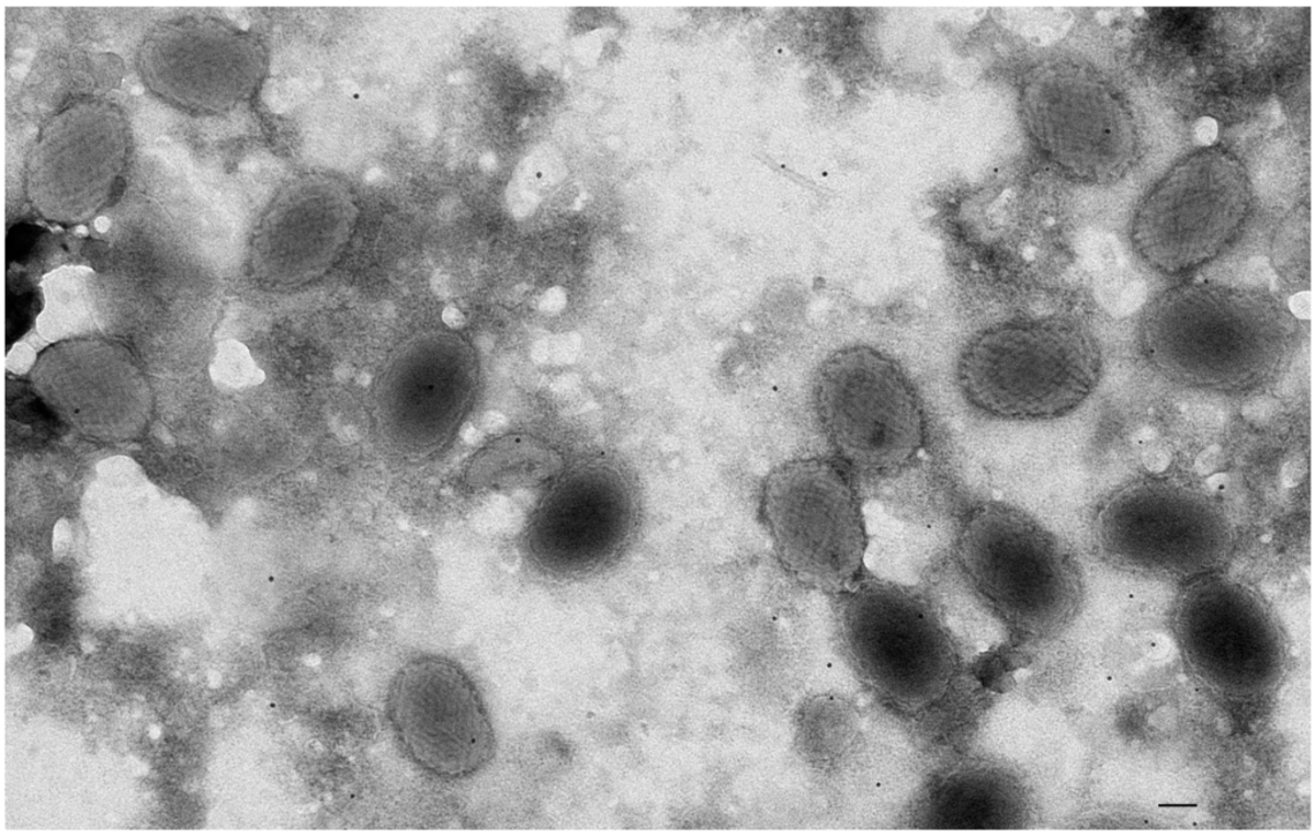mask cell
I'll return each instance as SVG.
<instances>
[{"mask_svg": "<svg viewBox=\"0 0 1315 835\" xmlns=\"http://www.w3.org/2000/svg\"><path fill=\"white\" fill-rule=\"evenodd\" d=\"M442 319L450 328H461L465 323L464 314L454 306H449L442 312Z\"/></svg>", "mask_w": 1315, "mask_h": 835, "instance_id": "2e32d148", "label": "cell"}, {"mask_svg": "<svg viewBox=\"0 0 1315 835\" xmlns=\"http://www.w3.org/2000/svg\"><path fill=\"white\" fill-rule=\"evenodd\" d=\"M213 373L215 376H225V378L228 376V381L231 382L258 381L264 378V374L254 365L250 352L237 341H225L219 344Z\"/></svg>", "mask_w": 1315, "mask_h": 835, "instance_id": "7c38bea8", "label": "cell"}, {"mask_svg": "<svg viewBox=\"0 0 1315 835\" xmlns=\"http://www.w3.org/2000/svg\"><path fill=\"white\" fill-rule=\"evenodd\" d=\"M463 436H464L465 441H467L469 443H476L479 439L478 432L476 431L475 427H473L471 425L464 428Z\"/></svg>", "mask_w": 1315, "mask_h": 835, "instance_id": "ac0fdd59", "label": "cell"}, {"mask_svg": "<svg viewBox=\"0 0 1315 835\" xmlns=\"http://www.w3.org/2000/svg\"><path fill=\"white\" fill-rule=\"evenodd\" d=\"M1096 296L1111 314L1125 318L1145 304L1147 287L1144 278L1122 266L1097 275Z\"/></svg>", "mask_w": 1315, "mask_h": 835, "instance_id": "30bf717a", "label": "cell"}, {"mask_svg": "<svg viewBox=\"0 0 1315 835\" xmlns=\"http://www.w3.org/2000/svg\"><path fill=\"white\" fill-rule=\"evenodd\" d=\"M141 93H143V90H141V88H140V87H134V88H133V94H141Z\"/></svg>", "mask_w": 1315, "mask_h": 835, "instance_id": "44dd1931", "label": "cell"}, {"mask_svg": "<svg viewBox=\"0 0 1315 835\" xmlns=\"http://www.w3.org/2000/svg\"><path fill=\"white\" fill-rule=\"evenodd\" d=\"M1289 305H1290L1291 312L1294 313L1297 319L1311 320V318H1312V293L1311 291L1297 293V295L1290 298Z\"/></svg>", "mask_w": 1315, "mask_h": 835, "instance_id": "5bb4252c", "label": "cell"}, {"mask_svg": "<svg viewBox=\"0 0 1315 835\" xmlns=\"http://www.w3.org/2000/svg\"><path fill=\"white\" fill-rule=\"evenodd\" d=\"M814 402L826 441L849 471L889 477L926 447L918 390L896 361L869 345H849L824 361Z\"/></svg>", "mask_w": 1315, "mask_h": 835, "instance_id": "277c9868", "label": "cell"}, {"mask_svg": "<svg viewBox=\"0 0 1315 835\" xmlns=\"http://www.w3.org/2000/svg\"><path fill=\"white\" fill-rule=\"evenodd\" d=\"M92 268L61 267L45 275L44 310L36 321L41 340L57 342L95 328Z\"/></svg>", "mask_w": 1315, "mask_h": 835, "instance_id": "9c48e42d", "label": "cell"}, {"mask_svg": "<svg viewBox=\"0 0 1315 835\" xmlns=\"http://www.w3.org/2000/svg\"><path fill=\"white\" fill-rule=\"evenodd\" d=\"M957 382L973 409L999 420L1051 416L1074 396L1041 331L1017 323L973 336L961 352Z\"/></svg>", "mask_w": 1315, "mask_h": 835, "instance_id": "52a82bcc", "label": "cell"}, {"mask_svg": "<svg viewBox=\"0 0 1315 835\" xmlns=\"http://www.w3.org/2000/svg\"><path fill=\"white\" fill-rule=\"evenodd\" d=\"M760 507L781 565L804 588L834 597L866 575L865 515L843 464L803 457L778 466L764 480Z\"/></svg>", "mask_w": 1315, "mask_h": 835, "instance_id": "3957f363", "label": "cell"}, {"mask_svg": "<svg viewBox=\"0 0 1315 835\" xmlns=\"http://www.w3.org/2000/svg\"><path fill=\"white\" fill-rule=\"evenodd\" d=\"M832 598L840 650L871 694L906 714L941 701L961 656L927 593L866 574Z\"/></svg>", "mask_w": 1315, "mask_h": 835, "instance_id": "6da1fadb", "label": "cell"}, {"mask_svg": "<svg viewBox=\"0 0 1315 835\" xmlns=\"http://www.w3.org/2000/svg\"><path fill=\"white\" fill-rule=\"evenodd\" d=\"M953 551L965 582L1013 634H1050L1076 606L1070 554L1023 510L976 503L961 517Z\"/></svg>", "mask_w": 1315, "mask_h": 835, "instance_id": "7a4b0ae2", "label": "cell"}, {"mask_svg": "<svg viewBox=\"0 0 1315 835\" xmlns=\"http://www.w3.org/2000/svg\"><path fill=\"white\" fill-rule=\"evenodd\" d=\"M1194 133H1197L1199 141L1204 142V145H1212L1216 135H1218V124L1213 118H1201Z\"/></svg>", "mask_w": 1315, "mask_h": 835, "instance_id": "9a60e30c", "label": "cell"}, {"mask_svg": "<svg viewBox=\"0 0 1315 835\" xmlns=\"http://www.w3.org/2000/svg\"><path fill=\"white\" fill-rule=\"evenodd\" d=\"M386 712L405 754L432 777H473L496 754L485 699L472 676L449 659L407 662L389 684Z\"/></svg>", "mask_w": 1315, "mask_h": 835, "instance_id": "8992f818", "label": "cell"}, {"mask_svg": "<svg viewBox=\"0 0 1315 835\" xmlns=\"http://www.w3.org/2000/svg\"><path fill=\"white\" fill-rule=\"evenodd\" d=\"M77 231L80 232V235H82V236L88 235V230L84 227H79Z\"/></svg>", "mask_w": 1315, "mask_h": 835, "instance_id": "7402d4cb", "label": "cell"}, {"mask_svg": "<svg viewBox=\"0 0 1315 835\" xmlns=\"http://www.w3.org/2000/svg\"><path fill=\"white\" fill-rule=\"evenodd\" d=\"M434 289H435V291H438V295H440L442 297L446 296L449 293L446 278H441V277L435 278Z\"/></svg>", "mask_w": 1315, "mask_h": 835, "instance_id": "d6986e66", "label": "cell"}, {"mask_svg": "<svg viewBox=\"0 0 1315 835\" xmlns=\"http://www.w3.org/2000/svg\"><path fill=\"white\" fill-rule=\"evenodd\" d=\"M502 424L503 419L502 416L498 415V413H487L485 418V425L487 428H490V431H496V428H500Z\"/></svg>", "mask_w": 1315, "mask_h": 835, "instance_id": "e0dca14e", "label": "cell"}, {"mask_svg": "<svg viewBox=\"0 0 1315 835\" xmlns=\"http://www.w3.org/2000/svg\"><path fill=\"white\" fill-rule=\"evenodd\" d=\"M94 227L100 232H106L111 227V222L107 217H100L97 218Z\"/></svg>", "mask_w": 1315, "mask_h": 835, "instance_id": "ffe728a7", "label": "cell"}, {"mask_svg": "<svg viewBox=\"0 0 1315 835\" xmlns=\"http://www.w3.org/2000/svg\"><path fill=\"white\" fill-rule=\"evenodd\" d=\"M1001 767L972 762L939 775L919 807L923 826L936 830H1005L1013 825L1020 794Z\"/></svg>", "mask_w": 1315, "mask_h": 835, "instance_id": "ba28073f", "label": "cell"}, {"mask_svg": "<svg viewBox=\"0 0 1315 835\" xmlns=\"http://www.w3.org/2000/svg\"><path fill=\"white\" fill-rule=\"evenodd\" d=\"M35 358V350L27 342H20L14 345L9 355V366L13 371H25L33 364Z\"/></svg>", "mask_w": 1315, "mask_h": 835, "instance_id": "4fadbf2b", "label": "cell"}, {"mask_svg": "<svg viewBox=\"0 0 1315 835\" xmlns=\"http://www.w3.org/2000/svg\"><path fill=\"white\" fill-rule=\"evenodd\" d=\"M1093 528L1111 560L1171 575L1212 570L1226 559L1234 540L1231 518L1212 496L1161 481L1112 493Z\"/></svg>", "mask_w": 1315, "mask_h": 835, "instance_id": "5b68a950", "label": "cell"}, {"mask_svg": "<svg viewBox=\"0 0 1315 835\" xmlns=\"http://www.w3.org/2000/svg\"><path fill=\"white\" fill-rule=\"evenodd\" d=\"M1077 251L1081 263L1096 275L1124 266L1121 244L1107 232L1086 231L1079 237Z\"/></svg>", "mask_w": 1315, "mask_h": 835, "instance_id": "8fae6325", "label": "cell"}]
</instances>
